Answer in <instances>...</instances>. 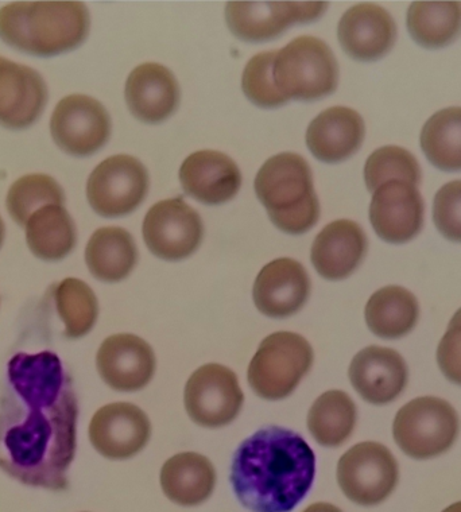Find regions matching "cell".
<instances>
[{"instance_id": "3957f363", "label": "cell", "mask_w": 461, "mask_h": 512, "mask_svg": "<svg viewBox=\"0 0 461 512\" xmlns=\"http://www.w3.org/2000/svg\"><path fill=\"white\" fill-rule=\"evenodd\" d=\"M89 26L81 2H14L0 9V40L30 56L72 52L87 40Z\"/></svg>"}, {"instance_id": "f35d334b", "label": "cell", "mask_w": 461, "mask_h": 512, "mask_svg": "<svg viewBox=\"0 0 461 512\" xmlns=\"http://www.w3.org/2000/svg\"><path fill=\"white\" fill-rule=\"evenodd\" d=\"M6 227L3 223L2 216H0V248H2L3 242H5Z\"/></svg>"}, {"instance_id": "7a4b0ae2", "label": "cell", "mask_w": 461, "mask_h": 512, "mask_svg": "<svg viewBox=\"0 0 461 512\" xmlns=\"http://www.w3.org/2000/svg\"><path fill=\"white\" fill-rule=\"evenodd\" d=\"M316 456L308 442L281 426H267L239 445L230 480L236 499L251 512H290L311 491Z\"/></svg>"}, {"instance_id": "8992f818", "label": "cell", "mask_w": 461, "mask_h": 512, "mask_svg": "<svg viewBox=\"0 0 461 512\" xmlns=\"http://www.w3.org/2000/svg\"><path fill=\"white\" fill-rule=\"evenodd\" d=\"M315 360L309 341L293 332H277L259 344L247 379L254 393L266 401H281L297 389Z\"/></svg>"}, {"instance_id": "7402d4cb", "label": "cell", "mask_w": 461, "mask_h": 512, "mask_svg": "<svg viewBox=\"0 0 461 512\" xmlns=\"http://www.w3.org/2000/svg\"><path fill=\"white\" fill-rule=\"evenodd\" d=\"M125 98L135 118L143 123L158 124L177 110L180 87L164 65L146 62L130 73Z\"/></svg>"}, {"instance_id": "e575fe53", "label": "cell", "mask_w": 461, "mask_h": 512, "mask_svg": "<svg viewBox=\"0 0 461 512\" xmlns=\"http://www.w3.org/2000/svg\"><path fill=\"white\" fill-rule=\"evenodd\" d=\"M277 52L259 53L244 68L242 88L244 95L255 106L275 108L289 102L277 87L273 77V65Z\"/></svg>"}, {"instance_id": "83f0119b", "label": "cell", "mask_w": 461, "mask_h": 512, "mask_svg": "<svg viewBox=\"0 0 461 512\" xmlns=\"http://www.w3.org/2000/svg\"><path fill=\"white\" fill-rule=\"evenodd\" d=\"M25 228L27 246L42 261H63L76 246L75 221L64 205H46L38 209Z\"/></svg>"}, {"instance_id": "484cf974", "label": "cell", "mask_w": 461, "mask_h": 512, "mask_svg": "<svg viewBox=\"0 0 461 512\" xmlns=\"http://www.w3.org/2000/svg\"><path fill=\"white\" fill-rule=\"evenodd\" d=\"M88 270L99 281L116 283L129 277L138 262V248L130 232L103 227L94 232L85 248Z\"/></svg>"}, {"instance_id": "4dcf8cb0", "label": "cell", "mask_w": 461, "mask_h": 512, "mask_svg": "<svg viewBox=\"0 0 461 512\" xmlns=\"http://www.w3.org/2000/svg\"><path fill=\"white\" fill-rule=\"evenodd\" d=\"M421 149L430 164L443 172L461 170V107L430 116L421 131Z\"/></svg>"}, {"instance_id": "1f68e13d", "label": "cell", "mask_w": 461, "mask_h": 512, "mask_svg": "<svg viewBox=\"0 0 461 512\" xmlns=\"http://www.w3.org/2000/svg\"><path fill=\"white\" fill-rule=\"evenodd\" d=\"M56 308L65 324L67 339H81L94 329L99 302L94 290L77 278H67L56 287Z\"/></svg>"}, {"instance_id": "5bb4252c", "label": "cell", "mask_w": 461, "mask_h": 512, "mask_svg": "<svg viewBox=\"0 0 461 512\" xmlns=\"http://www.w3.org/2000/svg\"><path fill=\"white\" fill-rule=\"evenodd\" d=\"M89 441L108 460H129L150 441L151 424L133 403H110L96 411L89 424Z\"/></svg>"}, {"instance_id": "9a60e30c", "label": "cell", "mask_w": 461, "mask_h": 512, "mask_svg": "<svg viewBox=\"0 0 461 512\" xmlns=\"http://www.w3.org/2000/svg\"><path fill=\"white\" fill-rule=\"evenodd\" d=\"M100 378L120 393L145 389L156 374L157 360L153 348L142 337L119 333L107 337L96 355Z\"/></svg>"}, {"instance_id": "8d00e7d4", "label": "cell", "mask_w": 461, "mask_h": 512, "mask_svg": "<svg viewBox=\"0 0 461 512\" xmlns=\"http://www.w3.org/2000/svg\"><path fill=\"white\" fill-rule=\"evenodd\" d=\"M437 363L449 382L461 386V308L449 321L447 332L440 341Z\"/></svg>"}, {"instance_id": "d4e9b609", "label": "cell", "mask_w": 461, "mask_h": 512, "mask_svg": "<svg viewBox=\"0 0 461 512\" xmlns=\"http://www.w3.org/2000/svg\"><path fill=\"white\" fill-rule=\"evenodd\" d=\"M215 486V467L200 453H178L161 469L162 491L178 506L195 507L207 502Z\"/></svg>"}, {"instance_id": "ba28073f", "label": "cell", "mask_w": 461, "mask_h": 512, "mask_svg": "<svg viewBox=\"0 0 461 512\" xmlns=\"http://www.w3.org/2000/svg\"><path fill=\"white\" fill-rule=\"evenodd\" d=\"M399 469L389 448L366 441L352 446L337 464V483L343 494L359 506L385 502L397 487Z\"/></svg>"}, {"instance_id": "4fadbf2b", "label": "cell", "mask_w": 461, "mask_h": 512, "mask_svg": "<svg viewBox=\"0 0 461 512\" xmlns=\"http://www.w3.org/2000/svg\"><path fill=\"white\" fill-rule=\"evenodd\" d=\"M327 7V2H230L226 19L239 40L265 42L280 37L294 23L316 21Z\"/></svg>"}, {"instance_id": "5b68a950", "label": "cell", "mask_w": 461, "mask_h": 512, "mask_svg": "<svg viewBox=\"0 0 461 512\" xmlns=\"http://www.w3.org/2000/svg\"><path fill=\"white\" fill-rule=\"evenodd\" d=\"M273 77L285 98L315 102L336 91L339 65L320 38L298 37L275 54Z\"/></svg>"}, {"instance_id": "4316f807", "label": "cell", "mask_w": 461, "mask_h": 512, "mask_svg": "<svg viewBox=\"0 0 461 512\" xmlns=\"http://www.w3.org/2000/svg\"><path fill=\"white\" fill-rule=\"evenodd\" d=\"M368 329L385 340H398L412 332L420 318L416 296L401 286H386L370 297L364 310Z\"/></svg>"}, {"instance_id": "44dd1931", "label": "cell", "mask_w": 461, "mask_h": 512, "mask_svg": "<svg viewBox=\"0 0 461 512\" xmlns=\"http://www.w3.org/2000/svg\"><path fill=\"white\" fill-rule=\"evenodd\" d=\"M180 181L193 199L207 205H220L238 195L242 173L227 154L201 150L185 159L180 169Z\"/></svg>"}, {"instance_id": "836d02e7", "label": "cell", "mask_w": 461, "mask_h": 512, "mask_svg": "<svg viewBox=\"0 0 461 512\" xmlns=\"http://www.w3.org/2000/svg\"><path fill=\"white\" fill-rule=\"evenodd\" d=\"M364 181L368 192H375L389 181L421 184V168L410 151L398 146H385L375 150L364 165Z\"/></svg>"}, {"instance_id": "ffe728a7", "label": "cell", "mask_w": 461, "mask_h": 512, "mask_svg": "<svg viewBox=\"0 0 461 512\" xmlns=\"http://www.w3.org/2000/svg\"><path fill=\"white\" fill-rule=\"evenodd\" d=\"M337 37L344 52L354 60L377 61L393 49L397 25L383 7L360 3L340 19Z\"/></svg>"}, {"instance_id": "30bf717a", "label": "cell", "mask_w": 461, "mask_h": 512, "mask_svg": "<svg viewBox=\"0 0 461 512\" xmlns=\"http://www.w3.org/2000/svg\"><path fill=\"white\" fill-rule=\"evenodd\" d=\"M243 402L238 376L220 364H205L193 372L185 384V410L189 418L203 428L230 425L242 410Z\"/></svg>"}, {"instance_id": "cb8c5ba5", "label": "cell", "mask_w": 461, "mask_h": 512, "mask_svg": "<svg viewBox=\"0 0 461 512\" xmlns=\"http://www.w3.org/2000/svg\"><path fill=\"white\" fill-rule=\"evenodd\" d=\"M366 126L359 112L348 107H331L309 124L306 145L325 164H339L362 146Z\"/></svg>"}, {"instance_id": "2e32d148", "label": "cell", "mask_w": 461, "mask_h": 512, "mask_svg": "<svg viewBox=\"0 0 461 512\" xmlns=\"http://www.w3.org/2000/svg\"><path fill=\"white\" fill-rule=\"evenodd\" d=\"M425 204L416 185L389 181L374 192L370 221L382 240L391 244L410 242L424 227Z\"/></svg>"}, {"instance_id": "52a82bcc", "label": "cell", "mask_w": 461, "mask_h": 512, "mask_svg": "<svg viewBox=\"0 0 461 512\" xmlns=\"http://www.w3.org/2000/svg\"><path fill=\"white\" fill-rule=\"evenodd\" d=\"M460 420L444 399L421 397L406 403L395 415L393 436L401 451L416 460L443 455L455 444Z\"/></svg>"}, {"instance_id": "277c9868", "label": "cell", "mask_w": 461, "mask_h": 512, "mask_svg": "<svg viewBox=\"0 0 461 512\" xmlns=\"http://www.w3.org/2000/svg\"><path fill=\"white\" fill-rule=\"evenodd\" d=\"M255 193L274 226L285 234H305L319 221L312 170L301 155L282 153L267 159L255 178Z\"/></svg>"}, {"instance_id": "ab89813d", "label": "cell", "mask_w": 461, "mask_h": 512, "mask_svg": "<svg viewBox=\"0 0 461 512\" xmlns=\"http://www.w3.org/2000/svg\"><path fill=\"white\" fill-rule=\"evenodd\" d=\"M443 512H461V502L452 504V506L445 508Z\"/></svg>"}, {"instance_id": "f546056e", "label": "cell", "mask_w": 461, "mask_h": 512, "mask_svg": "<svg viewBox=\"0 0 461 512\" xmlns=\"http://www.w3.org/2000/svg\"><path fill=\"white\" fill-rule=\"evenodd\" d=\"M358 420L355 402L344 391L320 395L308 414V429L317 444L337 448L351 437Z\"/></svg>"}, {"instance_id": "f1b7e54d", "label": "cell", "mask_w": 461, "mask_h": 512, "mask_svg": "<svg viewBox=\"0 0 461 512\" xmlns=\"http://www.w3.org/2000/svg\"><path fill=\"white\" fill-rule=\"evenodd\" d=\"M406 25L422 48H445L461 34V2H414Z\"/></svg>"}, {"instance_id": "d6986e66", "label": "cell", "mask_w": 461, "mask_h": 512, "mask_svg": "<svg viewBox=\"0 0 461 512\" xmlns=\"http://www.w3.org/2000/svg\"><path fill=\"white\" fill-rule=\"evenodd\" d=\"M311 278L300 262L275 259L255 279L254 304L270 318H286L300 312L311 296Z\"/></svg>"}, {"instance_id": "74e56055", "label": "cell", "mask_w": 461, "mask_h": 512, "mask_svg": "<svg viewBox=\"0 0 461 512\" xmlns=\"http://www.w3.org/2000/svg\"><path fill=\"white\" fill-rule=\"evenodd\" d=\"M304 512H343L339 507L329 503H315L306 508Z\"/></svg>"}, {"instance_id": "ac0fdd59", "label": "cell", "mask_w": 461, "mask_h": 512, "mask_svg": "<svg viewBox=\"0 0 461 512\" xmlns=\"http://www.w3.org/2000/svg\"><path fill=\"white\" fill-rule=\"evenodd\" d=\"M49 93L45 80L33 68L0 57V124L23 130L36 123Z\"/></svg>"}, {"instance_id": "e0dca14e", "label": "cell", "mask_w": 461, "mask_h": 512, "mask_svg": "<svg viewBox=\"0 0 461 512\" xmlns=\"http://www.w3.org/2000/svg\"><path fill=\"white\" fill-rule=\"evenodd\" d=\"M352 387L371 405H389L408 386L409 371L405 359L391 348L362 349L352 359L350 371Z\"/></svg>"}, {"instance_id": "d590c367", "label": "cell", "mask_w": 461, "mask_h": 512, "mask_svg": "<svg viewBox=\"0 0 461 512\" xmlns=\"http://www.w3.org/2000/svg\"><path fill=\"white\" fill-rule=\"evenodd\" d=\"M433 221L445 239L461 243V180L448 182L436 193Z\"/></svg>"}, {"instance_id": "9c48e42d", "label": "cell", "mask_w": 461, "mask_h": 512, "mask_svg": "<svg viewBox=\"0 0 461 512\" xmlns=\"http://www.w3.org/2000/svg\"><path fill=\"white\" fill-rule=\"evenodd\" d=\"M149 173L139 159L114 155L96 166L88 178L87 199L98 215L114 219L129 215L143 203Z\"/></svg>"}, {"instance_id": "7c38bea8", "label": "cell", "mask_w": 461, "mask_h": 512, "mask_svg": "<svg viewBox=\"0 0 461 512\" xmlns=\"http://www.w3.org/2000/svg\"><path fill=\"white\" fill-rule=\"evenodd\" d=\"M50 133L65 153L73 157H89L98 153L110 139V114L91 96H67L54 108Z\"/></svg>"}, {"instance_id": "d6a6232c", "label": "cell", "mask_w": 461, "mask_h": 512, "mask_svg": "<svg viewBox=\"0 0 461 512\" xmlns=\"http://www.w3.org/2000/svg\"><path fill=\"white\" fill-rule=\"evenodd\" d=\"M65 193L61 185L48 174H27L18 178L7 193L6 207L18 226L46 205H64Z\"/></svg>"}, {"instance_id": "8fae6325", "label": "cell", "mask_w": 461, "mask_h": 512, "mask_svg": "<svg viewBox=\"0 0 461 512\" xmlns=\"http://www.w3.org/2000/svg\"><path fill=\"white\" fill-rule=\"evenodd\" d=\"M143 240L157 258L178 262L195 254L204 236L199 213L178 199L162 200L147 212L142 226Z\"/></svg>"}, {"instance_id": "603a6c76", "label": "cell", "mask_w": 461, "mask_h": 512, "mask_svg": "<svg viewBox=\"0 0 461 512\" xmlns=\"http://www.w3.org/2000/svg\"><path fill=\"white\" fill-rule=\"evenodd\" d=\"M367 248V236L358 223L346 219L332 221L313 242L312 265L328 281H342L358 269Z\"/></svg>"}, {"instance_id": "6da1fadb", "label": "cell", "mask_w": 461, "mask_h": 512, "mask_svg": "<svg viewBox=\"0 0 461 512\" xmlns=\"http://www.w3.org/2000/svg\"><path fill=\"white\" fill-rule=\"evenodd\" d=\"M77 418L72 378L56 354L13 356L0 397V469L26 486L67 490Z\"/></svg>"}]
</instances>
